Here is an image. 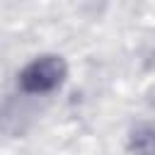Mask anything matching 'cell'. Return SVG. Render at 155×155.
I'll return each mask as SVG.
<instances>
[{"label": "cell", "mask_w": 155, "mask_h": 155, "mask_svg": "<svg viewBox=\"0 0 155 155\" xmlns=\"http://www.w3.org/2000/svg\"><path fill=\"white\" fill-rule=\"evenodd\" d=\"M63 73H65V65L61 58L56 56H44V58H36L31 61L22 75H19V85L24 92H48L53 90L56 85H61L63 80Z\"/></svg>", "instance_id": "1"}, {"label": "cell", "mask_w": 155, "mask_h": 155, "mask_svg": "<svg viewBox=\"0 0 155 155\" xmlns=\"http://www.w3.org/2000/svg\"><path fill=\"white\" fill-rule=\"evenodd\" d=\"M133 148L143 155H153L155 153V131L153 128H145V131H138L136 138H133Z\"/></svg>", "instance_id": "2"}]
</instances>
